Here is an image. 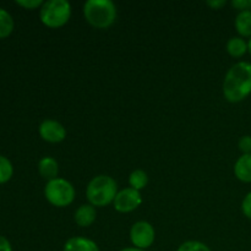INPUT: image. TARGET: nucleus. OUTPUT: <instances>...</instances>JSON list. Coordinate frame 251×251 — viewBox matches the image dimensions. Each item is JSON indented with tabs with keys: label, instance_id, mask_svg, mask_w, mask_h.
I'll list each match as a JSON object with an SVG mask.
<instances>
[{
	"label": "nucleus",
	"instance_id": "obj_18",
	"mask_svg": "<svg viewBox=\"0 0 251 251\" xmlns=\"http://www.w3.org/2000/svg\"><path fill=\"white\" fill-rule=\"evenodd\" d=\"M178 251H211L207 245L203 243L195 242V240H190V242H185L179 247Z\"/></svg>",
	"mask_w": 251,
	"mask_h": 251
},
{
	"label": "nucleus",
	"instance_id": "obj_24",
	"mask_svg": "<svg viewBox=\"0 0 251 251\" xmlns=\"http://www.w3.org/2000/svg\"><path fill=\"white\" fill-rule=\"evenodd\" d=\"M0 251H12L11 244L9 243V240L6 238H4L2 235H0Z\"/></svg>",
	"mask_w": 251,
	"mask_h": 251
},
{
	"label": "nucleus",
	"instance_id": "obj_2",
	"mask_svg": "<svg viewBox=\"0 0 251 251\" xmlns=\"http://www.w3.org/2000/svg\"><path fill=\"white\" fill-rule=\"evenodd\" d=\"M83 15L93 27L107 28L117 19V7L112 0H88L83 5Z\"/></svg>",
	"mask_w": 251,
	"mask_h": 251
},
{
	"label": "nucleus",
	"instance_id": "obj_14",
	"mask_svg": "<svg viewBox=\"0 0 251 251\" xmlns=\"http://www.w3.org/2000/svg\"><path fill=\"white\" fill-rule=\"evenodd\" d=\"M227 51L234 58H240L248 51V43L242 37H233L227 42Z\"/></svg>",
	"mask_w": 251,
	"mask_h": 251
},
{
	"label": "nucleus",
	"instance_id": "obj_17",
	"mask_svg": "<svg viewBox=\"0 0 251 251\" xmlns=\"http://www.w3.org/2000/svg\"><path fill=\"white\" fill-rule=\"evenodd\" d=\"M14 174V167L11 162L4 156H0V184H4L11 179Z\"/></svg>",
	"mask_w": 251,
	"mask_h": 251
},
{
	"label": "nucleus",
	"instance_id": "obj_15",
	"mask_svg": "<svg viewBox=\"0 0 251 251\" xmlns=\"http://www.w3.org/2000/svg\"><path fill=\"white\" fill-rule=\"evenodd\" d=\"M14 20L6 10L0 7V38L10 36L14 31Z\"/></svg>",
	"mask_w": 251,
	"mask_h": 251
},
{
	"label": "nucleus",
	"instance_id": "obj_13",
	"mask_svg": "<svg viewBox=\"0 0 251 251\" xmlns=\"http://www.w3.org/2000/svg\"><path fill=\"white\" fill-rule=\"evenodd\" d=\"M235 28L240 36L251 37V10H244L237 15Z\"/></svg>",
	"mask_w": 251,
	"mask_h": 251
},
{
	"label": "nucleus",
	"instance_id": "obj_5",
	"mask_svg": "<svg viewBox=\"0 0 251 251\" xmlns=\"http://www.w3.org/2000/svg\"><path fill=\"white\" fill-rule=\"evenodd\" d=\"M46 199L56 207L69 206L75 199V189L73 184L61 178L53 179L48 181L44 188Z\"/></svg>",
	"mask_w": 251,
	"mask_h": 251
},
{
	"label": "nucleus",
	"instance_id": "obj_10",
	"mask_svg": "<svg viewBox=\"0 0 251 251\" xmlns=\"http://www.w3.org/2000/svg\"><path fill=\"white\" fill-rule=\"evenodd\" d=\"M96 217H97V212H96L95 206L91 203L81 205L75 212V222L80 227H90L96 221Z\"/></svg>",
	"mask_w": 251,
	"mask_h": 251
},
{
	"label": "nucleus",
	"instance_id": "obj_9",
	"mask_svg": "<svg viewBox=\"0 0 251 251\" xmlns=\"http://www.w3.org/2000/svg\"><path fill=\"white\" fill-rule=\"evenodd\" d=\"M64 251H100L93 240L82 237L70 238L64 245Z\"/></svg>",
	"mask_w": 251,
	"mask_h": 251
},
{
	"label": "nucleus",
	"instance_id": "obj_21",
	"mask_svg": "<svg viewBox=\"0 0 251 251\" xmlns=\"http://www.w3.org/2000/svg\"><path fill=\"white\" fill-rule=\"evenodd\" d=\"M242 210H243V213L251 220V193L248 194V195L244 198V200H243Z\"/></svg>",
	"mask_w": 251,
	"mask_h": 251
},
{
	"label": "nucleus",
	"instance_id": "obj_4",
	"mask_svg": "<svg viewBox=\"0 0 251 251\" xmlns=\"http://www.w3.org/2000/svg\"><path fill=\"white\" fill-rule=\"evenodd\" d=\"M71 16V5L66 0H49L43 2L39 12L41 21L50 28L64 26Z\"/></svg>",
	"mask_w": 251,
	"mask_h": 251
},
{
	"label": "nucleus",
	"instance_id": "obj_1",
	"mask_svg": "<svg viewBox=\"0 0 251 251\" xmlns=\"http://www.w3.org/2000/svg\"><path fill=\"white\" fill-rule=\"evenodd\" d=\"M226 100L238 103L251 93V64L240 61L228 70L223 82Z\"/></svg>",
	"mask_w": 251,
	"mask_h": 251
},
{
	"label": "nucleus",
	"instance_id": "obj_22",
	"mask_svg": "<svg viewBox=\"0 0 251 251\" xmlns=\"http://www.w3.org/2000/svg\"><path fill=\"white\" fill-rule=\"evenodd\" d=\"M232 5L235 9L240 10V11H244V10H250L251 9V0H233Z\"/></svg>",
	"mask_w": 251,
	"mask_h": 251
},
{
	"label": "nucleus",
	"instance_id": "obj_12",
	"mask_svg": "<svg viewBox=\"0 0 251 251\" xmlns=\"http://www.w3.org/2000/svg\"><path fill=\"white\" fill-rule=\"evenodd\" d=\"M38 172L44 179L48 181L56 179V176L59 173L58 162L53 157H44L39 161L38 163Z\"/></svg>",
	"mask_w": 251,
	"mask_h": 251
},
{
	"label": "nucleus",
	"instance_id": "obj_26",
	"mask_svg": "<svg viewBox=\"0 0 251 251\" xmlns=\"http://www.w3.org/2000/svg\"><path fill=\"white\" fill-rule=\"evenodd\" d=\"M248 50H249V53H250V55H251V38H250L249 43H248Z\"/></svg>",
	"mask_w": 251,
	"mask_h": 251
},
{
	"label": "nucleus",
	"instance_id": "obj_23",
	"mask_svg": "<svg viewBox=\"0 0 251 251\" xmlns=\"http://www.w3.org/2000/svg\"><path fill=\"white\" fill-rule=\"evenodd\" d=\"M226 4H227V1H226V0H208L207 1L208 6H211L212 9H215V10L221 9V7L225 6Z\"/></svg>",
	"mask_w": 251,
	"mask_h": 251
},
{
	"label": "nucleus",
	"instance_id": "obj_16",
	"mask_svg": "<svg viewBox=\"0 0 251 251\" xmlns=\"http://www.w3.org/2000/svg\"><path fill=\"white\" fill-rule=\"evenodd\" d=\"M129 183L132 189L140 191L141 189H144L145 186L147 185V183H149V176H147L146 172L145 171H142V169H136V171H134L130 174Z\"/></svg>",
	"mask_w": 251,
	"mask_h": 251
},
{
	"label": "nucleus",
	"instance_id": "obj_3",
	"mask_svg": "<svg viewBox=\"0 0 251 251\" xmlns=\"http://www.w3.org/2000/svg\"><path fill=\"white\" fill-rule=\"evenodd\" d=\"M117 181L108 176H95L87 185L86 196L92 206L103 207L114 202L118 194Z\"/></svg>",
	"mask_w": 251,
	"mask_h": 251
},
{
	"label": "nucleus",
	"instance_id": "obj_20",
	"mask_svg": "<svg viewBox=\"0 0 251 251\" xmlns=\"http://www.w3.org/2000/svg\"><path fill=\"white\" fill-rule=\"evenodd\" d=\"M16 4L25 7V9L31 10L36 9V7L38 6H42V5H43V1H42V0H17Z\"/></svg>",
	"mask_w": 251,
	"mask_h": 251
},
{
	"label": "nucleus",
	"instance_id": "obj_8",
	"mask_svg": "<svg viewBox=\"0 0 251 251\" xmlns=\"http://www.w3.org/2000/svg\"><path fill=\"white\" fill-rule=\"evenodd\" d=\"M39 135L44 141L56 144V142H61L65 139L66 130L56 120L47 119L39 125Z\"/></svg>",
	"mask_w": 251,
	"mask_h": 251
},
{
	"label": "nucleus",
	"instance_id": "obj_7",
	"mask_svg": "<svg viewBox=\"0 0 251 251\" xmlns=\"http://www.w3.org/2000/svg\"><path fill=\"white\" fill-rule=\"evenodd\" d=\"M142 202V198L140 191L135 190L132 188L124 189L119 191L114 199V208L118 212H131L136 210Z\"/></svg>",
	"mask_w": 251,
	"mask_h": 251
},
{
	"label": "nucleus",
	"instance_id": "obj_19",
	"mask_svg": "<svg viewBox=\"0 0 251 251\" xmlns=\"http://www.w3.org/2000/svg\"><path fill=\"white\" fill-rule=\"evenodd\" d=\"M239 150L243 152V154H249L251 153V136L247 135V136H243L239 140Z\"/></svg>",
	"mask_w": 251,
	"mask_h": 251
},
{
	"label": "nucleus",
	"instance_id": "obj_25",
	"mask_svg": "<svg viewBox=\"0 0 251 251\" xmlns=\"http://www.w3.org/2000/svg\"><path fill=\"white\" fill-rule=\"evenodd\" d=\"M120 251H144L141 249H137V248H125V249L120 250Z\"/></svg>",
	"mask_w": 251,
	"mask_h": 251
},
{
	"label": "nucleus",
	"instance_id": "obj_11",
	"mask_svg": "<svg viewBox=\"0 0 251 251\" xmlns=\"http://www.w3.org/2000/svg\"><path fill=\"white\" fill-rule=\"evenodd\" d=\"M234 173L239 180L251 183V153L239 157L234 166Z\"/></svg>",
	"mask_w": 251,
	"mask_h": 251
},
{
	"label": "nucleus",
	"instance_id": "obj_6",
	"mask_svg": "<svg viewBox=\"0 0 251 251\" xmlns=\"http://www.w3.org/2000/svg\"><path fill=\"white\" fill-rule=\"evenodd\" d=\"M154 237L156 234L153 227L145 221L136 222L130 230V239L137 249L144 250L151 247L154 242Z\"/></svg>",
	"mask_w": 251,
	"mask_h": 251
}]
</instances>
